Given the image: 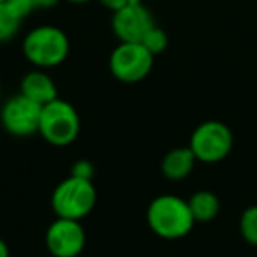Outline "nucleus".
Masks as SVG:
<instances>
[{
	"instance_id": "1",
	"label": "nucleus",
	"mask_w": 257,
	"mask_h": 257,
	"mask_svg": "<svg viewBox=\"0 0 257 257\" xmlns=\"http://www.w3.org/2000/svg\"><path fill=\"white\" fill-rule=\"evenodd\" d=\"M147 222L152 231L164 239L183 238L196 224L189 201L173 194L159 196L148 204Z\"/></svg>"
},
{
	"instance_id": "2",
	"label": "nucleus",
	"mask_w": 257,
	"mask_h": 257,
	"mask_svg": "<svg viewBox=\"0 0 257 257\" xmlns=\"http://www.w3.org/2000/svg\"><path fill=\"white\" fill-rule=\"evenodd\" d=\"M69 37L53 25L32 29L23 39V55L36 69H51L65 62L69 55Z\"/></svg>"
},
{
	"instance_id": "3",
	"label": "nucleus",
	"mask_w": 257,
	"mask_h": 257,
	"mask_svg": "<svg viewBox=\"0 0 257 257\" xmlns=\"http://www.w3.org/2000/svg\"><path fill=\"white\" fill-rule=\"evenodd\" d=\"M97 204V190L92 180L69 176L57 185L51 196V208L60 218L83 220Z\"/></svg>"
},
{
	"instance_id": "4",
	"label": "nucleus",
	"mask_w": 257,
	"mask_h": 257,
	"mask_svg": "<svg viewBox=\"0 0 257 257\" xmlns=\"http://www.w3.org/2000/svg\"><path fill=\"white\" fill-rule=\"evenodd\" d=\"M81 120L72 104L55 99L44 104L41 109L39 134L53 147H67L79 136Z\"/></svg>"
},
{
	"instance_id": "5",
	"label": "nucleus",
	"mask_w": 257,
	"mask_h": 257,
	"mask_svg": "<svg viewBox=\"0 0 257 257\" xmlns=\"http://www.w3.org/2000/svg\"><path fill=\"white\" fill-rule=\"evenodd\" d=\"M189 148L196 159L204 164L224 161L232 148V133L225 123L218 120L203 121L194 128Z\"/></svg>"
},
{
	"instance_id": "6",
	"label": "nucleus",
	"mask_w": 257,
	"mask_h": 257,
	"mask_svg": "<svg viewBox=\"0 0 257 257\" xmlns=\"http://www.w3.org/2000/svg\"><path fill=\"white\" fill-rule=\"evenodd\" d=\"M154 58L141 43H120L109 57V71L121 83H140L154 69Z\"/></svg>"
},
{
	"instance_id": "7",
	"label": "nucleus",
	"mask_w": 257,
	"mask_h": 257,
	"mask_svg": "<svg viewBox=\"0 0 257 257\" xmlns=\"http://www.w3.org/2000/svg\"><path fill=\"white\" fill-rule=\"evenodd\" d=\"M41 109L43 106L23 93L8 99L0 107V121L8 134L15 138H30L39 134Z\"/></svg>"
},
{
	"instance_id": "8",
	"label": "nucleus",
	"mask_w": 257,
	"mask_h": 257,
	"mask_svg": "<svg viewBox=\"0 0 257 257\" xmlns=\"http://www.w3.org/2000/svg\"><path fill=\"white\" fill-rule=\"evenodd\" d=\"M154 27V15L143 0H131L127 6L114 11L111 18V29L120 43H141Z\"/></svg>"
},
{
	"instance_id": "9",
	"label": "nucleus",
	"mask_w": 257,
	"mask_h": 257,
	"mask_svg": "<svg viewBox=\"0 0 257 257\" xmlns=\"http://www.w3.org/2000/svg\"><path fill=\"white\" fill-rule=\"evenodd\" d=\"M85 243L86 234L81 220L57 217L46 231V246L53 257H78Z\"/></svg>"
},
{
	"instance_id": "10",
	"label": "nucleus",
	"mask_w": 257,
	"mask_h": 257,
	"mask_svg": "<svg viewBox=\"0 0 257 257\" xmlns=\"http://www.w3.org/2000/svg\"><path fill=\"white\" fill-rule=\"evenodd\" d=\"M20 93H23L25 97H29L30 100L41 104V106L51 102L58 97L57 85L51 79V76L44 72V69H36V71L27 72L22 78V83H20Z\"/></svg>"
},
{
	"instance_id": "11",
	"label": "nucleus",
	"mask_w": 257,
	"mask_h": 257,
	"mask_svg": "<svg viewBox=\"0 0 257 257\" xmlns=\"http://www.w3.org/2000/svg\"><path fill=\"white\" fill-rule=\"evenodd\" d=\"M196 162H197L196 155H194V152L189 147L175 148V150L168 152L164 155V159H162V164H161L162 175L168 180H173V182L185 180L192 173Z\"/></svg>"
},
{
	"instance_id": "12",
	"label": "nucleus",
	"mask_w": 257,
	"mask_h": 257,
	"mask_svg": "<svg viewBox=\"0 0 257 257\" xmlns=\"http://www.w3.org/2000/svg\"><path fill=\"white\" fill-rule=\"evenodd\" d=\"M189 206L196 222H210L220 211V201L210 190H199L189 199Z\"/></svg>"
},
{
	"instance_id": "13",
	"label": "nucleus",
	"mask_w": 257,
	"mask_h": 257,
	"mask_svg": "<svg viewBox=\"0 0 257 257\" xmlns=\"http://www.w3.org/2000/svg\"><path fill=\"white\" fill-rule=\"evenodd\" d=\"M23 18H20L13 8L9 6V2H2L0 4V44L11 41L16 34L20 32Z\"/></svg>"
},
{
	"instance_id": "14",
	"label": "nucleus",
	"mask_w": 257,
	"mask_h": 257,
	"mask_svg": "<svg viewBox=\"0 0 257 257\" xmlns=\"http://www.w3.org/2000/svg\"><path fill=\"white\" fill-rule=\"evenodd\" d=\"M239 231H241V236L245 238V241L257 246V204L255 206L246 208L241 213V218H239Z\"/></svg>"
},
{
	"instance_id": "15",
	"label": "nucleus",
	"mask_w": 257,
	"mask_h": 257,
	"mask_svg": "<svg viewBox=\"0 0 257 257\" xmlns=\"http://www.w3.org/2000/svg\"><path fill=\"white\" fill-rule=\"evenodd\" d=\"M168 43H169L168 34H166L164 30L157 25H155L154 29L148 30V34L143 37V41H141V44H143V46L147 48L154 57L159 53H162V51L168 48Z\"/></svg>"
},
{
	"instance_id": "16",
	"label": "nucleus",
	"mask_w": 257,
	"mask_h": 257,
	"mask_svg": "<svg viewBox=\"0 0 257 257\" xmlns=\"http://www.w3.org/2000/svg\"><path fill=\"white\" fill-rule=\"evenodd\" d=\"M93 164L90 161H78L74 162L71 169V175L76 176V178H83V180H92L93 176Z\"/></svg>"
},
{
	"instance_id": "17",
	"label": "nucleus",
	"mask_w": 257,
	"mask_h": 257,
	"mask_svg": "<svg viewBox=\"0 0 257 257\" xmlns=\"http://www.w3.org/2000/svg\"><path fill=\"white\" fill-rule=\"evenodd\" d=\"M99 2L106 9H109L111 13H114V11H118V9L123 8V6H127L131 0H99Z\"/></svg>"
},
{
	"instance_id": "18",
	"label": "nucleus",
	"mask_w": 257,
	"mask_h": 257,
	"mask_svg": "<svg viewBox=\"0 0 257 257\" xmlns=\"http://www.w3.org/2000/svg\"><path fill=\"white\" fill-rule=\"evenodd\" d=\"M29 2L32 4L34 9H50L57 6L60 0H29Z\"/></svg>"
},
{
	"instance_id": "19",
	"label": "nucleus",
	"mask_w": 257,
	"mask_h": 257,
	"mask_svg": "<svg viewBox=\"0 0 257 257\" xmlns=\"http://www.w3.org/2000/svg\"><path fill=\"white\" fill-rule=\"evenodd\" d=\"M0 257H9V246L2 238H0Z\"/></svg>"
},
{
	"instance_id": "20",
	"label": "nucleus",
	"mask_w": 257,
	"mask_h": 257,
	"mask_svg": "<svg viewBox=\"0 0 257 257\" xmlns=\"http://www.w3.org/2000/svg\"><path fill=\"white\" fill-rule=\"evenodd\" d=\"M65 2H71V4H86V2H92V0H65Z\"/></svg>"
},
{
	"instance_id": "21",
	"label": "nucleus",
	"mask_w": 257,
	"mask_h": 257,
	"mask_svg": "<svg viewBox=\"0 0 257 257\" xmlns=\"http://www.w3.org/2000/svg\"><path fill=\"white\" fill-rule=\"evenodd\" d=\"M2 2H8V0H0V4H2Z\"/></svg>"
},
{
	"instance_id": "22",
	"label": "nucleus",
	"mask_w": 257,
	"mask_h": 257,
	"mask_svg": "<svg viewBox=\"0 0 257 257\" xmlns=\"http://www.w3.org/2000/svg\"><path fill=\"white\" fill-rule=\"evenodd\" d=\"M0 97H2V88H0Z\"/></svg>"
},
{
	"instance_id": "23",
	"label": "nucleus",
	"mask_w": 257,
	"mask_h": 257,
	"mask_svg": "<svg viewBox=\"0 0 257 257\" xmlns=\"http://www.w3.org/2000/svg\"><path fill=\"white\" fill-rule=\"evenodd\" d=\"M143 2H150V0H143Z\"/></svg>"
}]
</instances>
